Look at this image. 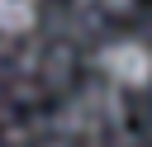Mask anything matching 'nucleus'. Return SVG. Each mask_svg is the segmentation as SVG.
Here are the masks:
<instances>
[{"instance_id":"obj_1","label":"nucleus","mask_w":152,"mask_h":147,"mask_svg":"<svg viewBox=\"0 0 152 147\" xmlns=\"http://www.w3.org/2000/svg\"><path fill=\"white\" fill-rule=\"evenodd\" d=\"M100 71L109 81H119V85H142V81H152V52L142 43H133V38L109 43L100 52Z\"/></svg>"},{"instance_id":"obj_2","label":"nucleus","mask_w":152,"mask_h":147,"mask_svg":"<svg viewBox=\"0 0 152 147\" xmlns=\"http://www.w3.org/2000/svg\"><path fill=\"white\" fill-rule=\"evenodd\" d=\"M38 24V0H0V33L19 38Z\"/></svg>"},{"instance_id":"obj_3","label":"nucleus","mask_w":152,"mask_h":147,"mask_svg":"<svg viewBox=\"0 0 152 147\" xmlns=\"http://www.w3.org/2000/svg\"><path fill=\"white\" fill-rule=\"evenodd\" d=\"M104 5H124V0H104Z\"/></svg>"}]
</instances>
